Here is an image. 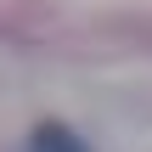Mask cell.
I'll return each mask as SVG.
<instances>
[{
	"instance_id": "6da1fadb",
	"label": "cell",
	"mask_w": 152,
	"mask_h": 152,
	"mask_svg": "<svg viewBox=\"0 0 152 152\" xmlns=\"http://www.w3.org/2000/svg\"><path fill=\"white\" fill-rule=\"evenodd\" d=\"M28 152H90L68 124H39L34 135H28Z\"/></svg>"
}]
</instances>
